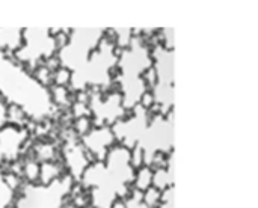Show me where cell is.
I'll list each match as a JSON object with an SVG mask.
<instances>
[{"instance_id": "cell-1", "label": "cell", "mask_w": 258, "mask_h": 208, "mask_svg": "<svg viewBox=\"0 0 258 208\" xmlns=\"http://www.w3.org/2000/svg\"><path fill=\"white\" fill-rule=\"evenodd\" d=\"M153 183V174L150 169H142L139 174H138V178H136V186L141 189V190H145V189H150Z\"/></svg>"}, {"instance_id": "cell-3", "label": "cell", "mask_w": 258, "mask_h": 208, "mask_svg": "<svg viewBox=\"0 0 258 208\" xmlns=\"http://www.w3.org/2000/svg\"><path fill=\"white\" fill-rule=\"evenodd\" d=\"M70 79V73L68 71H65V70H60L59 73H57V77H56V80H57V83L59 85H63L67 80Z\"/></svg>"}, {"instance_id": "cell-2", "label": "cell", "mask_w": 258, "mask_h": 208, "mask_svg": "<svg viewBox=\"0 0 258 208\" xmlns=\"http://www.w3.org/2000/svg\"><path fill=\"white\" fill-rule=\"evenodd\" d=\"M160 190H157L156 187L154 189H147V193L145 196L142 198L144 202H145V207H153L159 199H160Z\"/></svg>"}, {"instance_id": "cell-4", "label": "cell", "mask_w": 258, "mask_h": 208, "mask_svg": "<svg viewBox=\"0 0 258 208\" xmlns=\"http://www.w3.org/2000/svg\"><path fill=\"white\" fill-rule=\"evenodd\" d=\"M113 208H125V205H122V204H116Z\"/></svg>"}]
</instances>
